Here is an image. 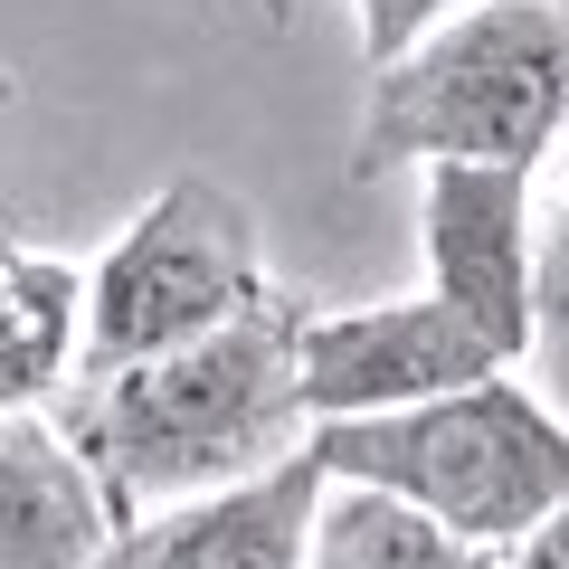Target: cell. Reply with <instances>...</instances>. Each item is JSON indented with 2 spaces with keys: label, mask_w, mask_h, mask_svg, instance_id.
<instances>
[{
  "label": "cell",
  "mask_w": 569,
  "mask_h": 569,
  "mask_svg": "<svg viewBox=\"0 0 569 569\" xmlns=\"http://www.w3.org/2000/svg\"><path fill=\"white\" fill-rule=\"evenodd\" d=\"M295 342H305V295L266 284L238 323L162 351V361L104 370V380H67L48 399L58 437L96 475L114 531H142L152 512L228 493V485H247V475H266V466L313 447Z\"/></svg>",
  "instance_id": "1"
},
{
  "label": "cell",
  "mask_w": 569,
  "mask_h": 569,
  "mask_svg": "<svg viewBox=\"0 0 569 569\" xmlns=\"http://www.w3.org/2000/svg\"><path fill=\"white\" fill-rule=\"evenodd\" d=\"M569 133V0H475L370 77L351 181L427 162L541 171Z\"/></svg>",
  "instance_id": "2"
},
{
  "label": "cell",
  "mask_w": 569,
  "mask_h": 569,
  "mask_svg": "<svg viewBox=\"0 0 569 569\" xmlns=\"http://www.w3.org/2000/svg\"><path fill=\"white\" fill-rule=\"evenodd\" d=\"M313 456L332 485L389 493L485 560H512L569 503V408H550L512 370L456 389V399L399 408V418L313 427Z\"/></svg>",
  "instance_id": "3"
},
{
  "label": "cell",
  "mask_w": 569,
  "mask_h": 569,
  "mask_svg": "<svg viewBox=\"0 0 569 569\" xmlns=\"http://www.w3.org/2000/svg\"><path fill=\"white\" fill-rule=\"evenodd\" d=\"M266 295V247L238 190L219 181H171L123 219V238L86 266V332H77V380L162 361L200 332L238 323Z\"/></svg>",
  "instance_id": "4"
},
{
  "label": "cell",
  "mask_w": 569,
  "mask_h": 569,
  "mask_svg": "<svg viewBox=\"0 0 569 569\" xmlns=\"http://www.w3.org/2000/svg\"><path fill=\"white\" fill-rule=\"evenodd\" d=\"M418 247H427V295L493 342V361L541 351V209L531 171H475V162H427L418 171Z\"/></svg>",
  "instance_id": "5"
},
{
  "label": "cell",
  "mask_w": 569,
  "mask_h": 569,
  "mask_svg": "<svg viewBox=\"0 0 569 569\" xmlns=\"http://www.w3.org/2000/svg\"><path fill=\"white\" fill-rule=\"evenodd\" d=\"M305 408L313 427L342 418H399V408L456 399V389L493 380V342L475 323H456L437 295H399V305H351V313H305Z\"/></svg>",
  "instance_id": "6"
},
{
  "label": "cell",
  "mask_w": 569,
  "mask_h": 569,
  "mask_svg": "<svg viewBox=\"0 0 569 569\" xmlns=\"http://www.w3.org/2000/svg\"><path fill=\"white\" fill-rule=\"evenodd\" d=\"M332 475L323 456H284V466L247 475L228 493H200L181 512H152L142 531L114 541V569H305L313 560V512H323Z\"/></svg>",
  "instance_id": "7"
},
{
  "label": "cell",
  "mask_w": 569,
  "mask_h": 569,
  "mask_svg": "<svg viewBox=\"0 0 569 569\" xmlns=\"http://www.w3.org/2000/svg\"><path fill=\"white\" fill-rule=\"evenodd\" d=\"M114 541L123 531L58 418L48 408L0 418V569H104Z\"/></svg>",
  "instance_id": "8"
},
{
  "label": "cell",
  "mask_w": 569,
  "mask_h": 569,
  "mask_svg": "<svg viewBox=\"0 0 569 569\" xmlns=\"http://www.w3.org/2000/svg\"><path fill=\"white\" fill-rule=\"evenodd\" d=\"M77 332H86V266L0 238V418L48 408L77 380Z\"/></svg>",
  "instance_id": "9"
},
{
  "label": "cell",
  "mask_w": 569,
  "mask_h": 569,
  "mask_svg": "<svg viewBox=\"0 0 569 569\" xmlns=\"http://www.w3.org/2000/svg\"><path fill=\"white\" fill-rule=\"evenodd\" d=\"M305 569H503V560L447 541L427 512L389 503V493L332 485L323 512H313V560H305Z\"/></svg>",
  "instance_id": "10"
},
{
  "label": "cell",
  "mask_w": 569,
  "mask_h": 569,
  "mask_svg": "<svg viewBox=\"0 0 569 569\" xmlns=\"http://www.w3.org/2000/svg\"><path fill=\"white\" fill-rule=\"evenodd\" d=\"M456 10H475V0H351V20H361V58H370V77L380 67H399L408 48L427 39L437 20H456Z\"/></svg>",
  "instance_id": "11"
},
{
  "label": "cell",
  "mask_w": 569,
  "mask_h": 569,
  "mask_svg": "<svg viewBox=\"0 0 569 569\" xmlns=\"http://www.w3.org/2000/svg\"><path fill=\"white\" fill-rule=\"evenodd\" d=\"M541 342L569 370V190H560V219L541 228Z\"/></svg>",
  "instance_id": "12"
},
{
  "label": "cell",
  "mask_w": 569,
  "mask_h": 569,
  "mask_svg": "<svg viewBox=\"0 0 569 569\" xmlns=\"http://www.w3.org/2000/svg\"><path fill=\"white\" fill-rule=\"evenodd\" d=\"M503 569H569V503H560V512H550V522H541V531H531V541H522V550H512V560H503Z\"/></svg>",
  "instance_id": "13"
},
{
  "label": "cell",
  "mask_w": 569,
  "mask_h": 569,
  "mask_svg": "<svg viewBox=\"0 0 569 569\" xmlns=\"http://www.w3.org/2000/svg\"><path fill=\"white\" fill-rule=\"evenodd\" d=\"M266 20H276V0H266Z\"/></svg>",
  "instance_id": "14"
},
{
  "label": "cell",
  "mask_w": 569,
  "mask_h": 569,
  "mask_svg": "<svg viewBox=\"0 0 569 569\" xmlns=\"http://www.w3.org/2000/svg\"><path fill=\"white\" fill-rule=\"evenodd\" d=\"M0 96H10V86H0Z\"/></svg>",
  "instance_id": "15"
},
{
  "label": "cell",
  "mask_w": 569,
  "mask_h": 569,
  "mask_svg": "<svg viewBox=\"0 0 569 569\" xmlns=\"http://www.w3.org/2000/svg\"><path fill=\"white\" fill-rule=\"evenodd\" d=\"M104 569H114V560H104Z\"/></svg>",
  "instance_id": "16"
}]
</instances>
